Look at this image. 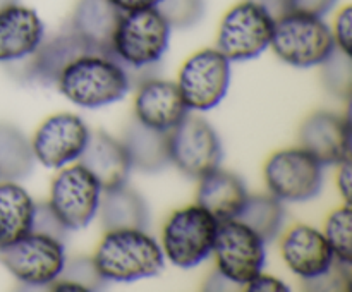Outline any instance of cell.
Here are the masks:
<instances>
[{
  "instance_id": "cell-6",
  "label": "cell",
  "mask_w": 352,
  "mask_h": 292,
  "mask_svg": "<svg viewBox=\"0 0 352 292\" xmlns=\"http://www.w3.org/2000/svg\"><path fill=\"white\" fill-rule=\"evenodd\" d=\"M325 165L302 146L274 151L263 167L265 184L282 203H306L322 192Z\"/></svg>"
},
{
  "instance_id": "cell-10",
  "label": "cell",
  "mask_w": 352,
  "mask_h": 292,
  "mask_svg": "<svg viewBox=\"0 0 352 292\" xmlns=\"http://www.w3.org/2000/svg\"><path fill=\"white\" fill-rule=\"evenodd\" d=\"M102 186L79 161L58 168L47 205L65 230H82L98 213Z\"/></svg>"
},
{
  "instance_id": "cell-11",
  "label": "cell",
  "mask_w": 352,
  "mask_h": 292,
  "mask_svg": "<svg viewBox=\"0 0 352 292\" xmlns=\"http://www.w3.org/2000/svg\"><path fill=\"white\" fill-rule=\"evenodd\" d=\"M175 85L189 110L208 112L229 91L230 60L217 48H201L182 62Z\"/></svg>"
},
{
  "instance_id": "cell-24",
  "label": "cell",
  "mask_w": 352,
  "mask_h": 292,
  "mask_svg": "<svg viewBox=\"0 0 352 292\" xmlns=\"http://www.w3.org/2000/svg\"><path fill=\"white\" fill-rule=\"evenodd\" d=\"M100 222L105 230L146 229L148 206L143 196L127 184L103 189L100 198Z\"/></svg>"
},
{
  "instance_id": "cell-36",
  "label": "cell",
  "mask_w": 352,
  "mask_h": 292,
  "mask_svg": "<svg viewBox=\"0 0 352 292\" xmlns=\"http://www.w3.org/2000/svg\"><path fill=\"white\" fill-rule=\"evenodd\" d=\"M120 12H131V10L155 9L162 0H110Z\"/></svg>"
},
{
  "instance_id": "cell-8",
  "label": "cell",
  "mask_w": 352,
  "mask_h": 292,
  "mask_svg": "<svg viewBox=\"0 0 352 292\" xmlns=\"http://www.w3.org/2000/svg\"><path fill=\"white\" fill-rule=\"evenodd\" d=\"M275 19L253 0L234 3L219 24L217 50L230 62L256 58L270 48Z\"/></svg>"
},
{
  "instance_id": "cell-5",
  "label": "cell",
  "mask_w": 352,
  "mask_h": 292,
  "mask_svg": "<svg viewBox=\"0 0 352 292\" xmlns=\"http://www.w3.org/2000/svg\"><path fill=\"white\" fill-rule=\"evenodd\" d=\"M270 47L285 64L308 69L323 64L336 50V41L323 17L289 10L275 19Z\"/></svg>"
},
{
  "instance_id": "cell-28",
  "label": "cell",
  "mask_w": 352,
  "mask_h": 292,
  "mask_svg": "<svg viewBox=\"0 0 352 292\" xmlns=\"http://www.w3.org/2000/svg\"><path fill=\"white\" fill-rule=\"evenodd\" d=\"M322 67L323 88L337 98L349 100L352 91V58L346 52L336 50L330 54Z\"/></svg>"
},
{
  "instance_id": "cell-4",
  "label": "cell",
  "mask_w": 352,
  "mask_h": 292,
  "mask_svg": "<svg viewBox=\"0 0 352 292\" xmlns=\"http://www.w3.org/2000/svg\"><path fill=\"white\" fill-rule=\"evenodd\" d=\"M219 220L192 203L174 210L162 227V253L182 270H191L212 256Z\"/></svg>"
},
{
  "instance_id": "cell-9",
  "label": "cell",
  "mask_w": 352,
  "mask_h": 292,
  "mask_svg": "<svg viewBox=\"0 0 352 292\" xmlns=\"http://www.w3.org/2000/svg\"><path fill=\"white\" fill-rule=\"evenodd\" d=\"M212 254L215 256L217 271L243 289L263 271L267 243L241 220H223L219 222Z\"/></svg>"
},
{
  "instance_id": "cell-15",
  "label": "cell",
  "mask_w": 352,
  "mask_h": 292,
  "mask_svg": "<svg viewBox=\"0 0 352 292\" xmlns=\"http://www.w3.org/2000/svg\"><path fill=\"white\" fill-rule=\"evenodd\" d=\"M86 52H95L69 27L67 31L43 38L40 47L31 57L24 60L7 64L14 78H23L24 81L38 82V85H55L62 69Z\"/></svg>"
},
{
  "instance_id": "cell-32",
  "label": "cell",
  "mask_w": 352,
  "mask_h": 292,
  "mask_svg": "<svg viewBox=\"0 0 352 292\" xmlns=\"http://www.w3.org/2000/svg\"><path fill=\"white\" fill-rule=\"evenodd\" d=\"M33 230L38 232L50 234V236L58 237V239L65 240V227L58 222L57 216L54 215V212L50 210V206L47 203H36V212H34V220H33Z\"/></svg>"
},
{
  "instance_id": "cell-30",
  "label": "cell",
  "mask_w": 352,
  "mask_h": 292,
  "mask_svg": "<svg viewBox=\"0 0 352 292\" xmlns=\"http://www.w3.org/2000/svg\"><path fill=\"white\" fill-rule=\"evenodd\" d=\"M60 278H65V280H71L74 284L81 285L85 291H100L107 284L100 277L98 271H96L91 256H79L71 261H65V267L62 270Z\"/></svg>"
},
{
  "instance_id": "cell-25",
  "label": "cell",
  "mask_w": 352,
  "mask_h": 292,
  "mask_svg": "<svg viewBox=\"0 0 352 292\" xmlns=\"http://www.w3.org/2000/svg\"><path fill=\"white\" fill-rule=\"evenodd\" d=\"M254 230L265 243H274L285 225V208L274 194H248L246 203L236 216Z\"/></svg>"
},
{
  "instance_id": "cell-16",
  "label": "cell",
  "mask_w": 352,
  "mask_h": 292,
  "mask_svg": "<svg viewBox=\"0 0 352 292\" xmlns=\"http://www.w3.org/2000/svg\"><path fill=\"white\" fill-rule=\"evenodd\" d=\"M299 146L323 165H339L351 158V124L330 110H316L299 127Z\"/></svg>"
},
{
  "instance_id": "cell-21",
  "label": "cell",
  "mask_w": 352,
  "mask_h": 292,
  "mask_svg": "<svg viewBox=\"0 0 352 292\" xmlns=\"http://www.w3.org/2000/svg\"><path fill=\"white\" fill-rule=\"evenodd\" d=\"M120 14L110 0H78L69 27L91 50L109 55Z\"/></svg>"
},
{
  "instance_id": "cell-34",
  "label": "cell",
  "mask_w": 352,
  "mask_h": 292,
  "mask_svg": "<svg viewBox=\"0 0 352 292\" xmlns=\"http://www.w3.org/2000/svg\"><path fill=\"white\" fill-rule=\"evenodd\" d=\"M337 2L339 0H291V7L292 10H302V12L323 17L332 12Z\"/></svg>"
},
{
  "instance_id": "cell-3",
  "label": "cell",
  "mask_w": 352,
  "mask_h": 292,
  "mask_svg": "<svg viewBox=\"0 0 352 292\" xmlns=\"http://www.w3.org/2000/svg\"><path fill=\"white\" fill-rule=\"evenodd\" d=\"M170 33L172 27L157 7L122 12L113 31L109 55L129 74L131 71H144L164 58Z\"/></svg>"
},
{
  "instance_id": "cell-23",
  "label": "cell",
  "mask_w": 352,
  "mask_h": 292,
  "mask_svg": "<svg viewBox=\"0 0 352 292\" xmlns=\"http://www.w3.org/2000/svg\"><path fill=\"white\" fill-rule=\"evenodd\" d=\"M36 201L17 181H0V247L33 230Z\"/></svg>"
},
{
  "instance_id": "cell-33",
  "label": "cell",
  "mask_w": 352,
  "mask_h": 292,
  "mask_svg": "<svg viewBox=\"0 0 352 292\" xmlns=\"http://www.w3.org/2000/svg\"><path fill=\"white\" fill-rule=\"evenodd\" d=\"M243 291L246 292H284L289 291V285L285 284L280 278L274 277V275H265L261 271L260 275L253 278V280L248 282L243 287Z\"/></svg>"
},
{
  "instance_id": "cell-7",
  "label": "cell",
  "mask_w": 352,
  "mask_h": 292,
  "mask_svg": "<svg viewBox=\"0 0 352 292\" xmlns=\"http://www.w3.org/2000/svg\"><path fill=\"white\" fill-rule=\"evenodd\" d=\"M67 261L64 240L31 230L9 246L0 247V263L24 285L48 287L60 277Z\"/></svg>"
},
{
  "instance_id": "cell-37",
  "label": "cell",
  "mask_w": 352,
  "mask_h": 292,
  "mask_svg": "<svg viewBox=\"0 0 352 292\" xmlns=\"http://www.w3.org/2000/svg\"><path fill=\"white\" fill-rule=\"evenodd\" d=\"M253 2L263 7L274 19H278L280 16L287 14L289 10H292L291 0H253Z\"/></svg>"
},
{
  "instance_id": "cell-14",
  "label": "cell",
  "mask_w": 352,
  "mask_h": 292,
  "mask_svg": "<svg viewBox=\"0 0 352 292\" xmlns=\"http://www.w3.org/2000/svg\"><path fill=\"white\" fill-rule=\"evenodd\" d=\"M280 256L285 267L305 282L322 277L336 263L322 230L308 223H298L285 230L280 239Z\"/></svg>"
},
{
  "instance_id": "cell-1",
  "label": "cell",
  "mask_w": 352,
  "mask_h": 292,
  "mask_svg": "<svg viewBox=\"0 0 352 292\" xmlns=\"http://www.w3.org/2000/svg\"><path fill=\"white\" fill-rule=\"evenodd\" d=\"M55 86L64 98L81 109H102L129 93L131 74L110 55L86 52L62 69Z\"/></svg>"
},
{
  "instance_id": "cell-20",
  "label": "cell",
  "mask_w": 352,
  "mask_h": 292,
  "mask_svg": "<svg viewBox=\"0 0 352 292\" xmlns=\"http://www.w3.org/2000/svg\"><path fill=\"white\" fill-rule=\"evenodd\" d=\"M196 203L219 222L236 218L248 199V189L237 174L217 167L198 179Z\"/></svg>"
},
{
  "instance_id": "cell-38",
  "label": "cell",
  "mask_w": 352,
  "mask_h": 292,
  "mask_svg": "<svg viewBox=\"0 0 352 292\" xmlns=\"http://www.w3.org/2000/svg\"><path fill=\"white\" fill-rule=\"evenodd\" d=\"M17 0H0V9H3V7L10 5V3H16Z\"/></svg>"
},
{
  "instance_id": "cell-27",
  "label": "cell",
  "mask_w": 352,
  "mask_h": 292,
  "mask_svg": "<svg viewBox=\"0 0 352 292\" xmlns=\"http://www.w3.org/2000/svg\"><path fill=\"white\" fill-rule=\"evenodd\" d=\"M323 236L333 251V256L340 263L352 261V210L351 203H344L342 206L330 212L327 216Z\"/></svg>"
},
{
  "instance_id": "cell-17",
  "label": "cell",
  "mask_w": 352,
  "mask_h": 292,
  "mask_svg": "<svg viewBox=\"0 0 352 292\" xmlns=\"http://www.w3.org/2000/svg\"><path fill=\"white\" fill-rule=\"evenodd\" d=\"M134 119L143 126L168 133L189 113L175 81L151 78L141 81L134 95Z\"/></svg>"
},
{
  "instance_id": "cell-29",
  "label": "cell",
  "mask_w": 352,
  "mask_h": 292,
  "mask_svg": "<svg viewBox=\"0 0 352 292\" xmlns=\"http://www.w3.org/2000/svg\"><path fill=\"white\" fill-rule=\"evenodd\" d=\"M157 9L172 30H186L203 19L205 0H162Z\"/></svg>"
},
{
  "instance_id": "cell-35",
  "label": "cell",
  "mask_w": 352,
  "mask_h": 292,
  "mask_svg": "<svg viewBox=\"0 0 352 292\" xmlns=\"http://www.w3.org/2000/svg\"><path fill=\"white\" fill-rule=\"evenodd\" d=\"M351 158L349 160H344L342 164H339V170H337V189H339L340 196L344 198V203H351Z\"/></svg>"
},
{
  "instance_id": "cell-2",
  "label": "cell",
  "mask_w": 352,
  "mask_h": 292,
  "mask_svg": "<svg viewBox=\"0 0 352 292\" xmlns=\"http://www.w3.org/2000/svg\"><path fill=\"white\" fill-rule=\"evenodd\" d=\"M91 260L103 280L117 284L155 277L165 263L160 243L144 229L105 230Z\"/></svg>"
},
{
  "instance_id": "cell-31",
  "label": "cell",
  "mask_w": 352,
  "mask_h": 292,
  "mask_svg": "<svg viewBox=\"0 0 352 292\" xmlns=\"http://www.w3.org/2000/svg\"><path fill=\"white\" fill-rule=\"evenodd\" d=\"M332 30L333 41H336V48L352 54V7L346 5L339 10L333 21Z\"/></svg>"
},
{
  "instance_id": "cell-12",
  "label": "cell",
  "mask_w": 352,
  "mask_h": 292,
  "mask_svg": "<svg viewBox=\"0 0 352 292\" xmlns=\"http://www.w3.org/2000/svg\"><path fill=\"white\" fill-rule=\"evenodd\" d=\"M168 155L184 175L199 179L220 167L223 150L219 134L208 120L188 115L168 131Z\"/></svg>"
},
{
  "instance_id": "cell-18",
  "label": "cell",
  "mask_w": 352,
  "mask_h": 292,
  "mask_svg": "<svg viewBox=\"0 0 352 292\" xmlns=\"http://www.w3.org/2000/svg\"><path fill=\"white\" fill-rule=\"evenodd\" d=\"M45 38V24L36 10L21 3L0 9V64L31 57Z\"/></svg>"
},
{
  "instance_id": "cell-22",
  "label": "cell",
  "mask_w": 352,
  "mask_h": 292,
  "mask_svg": "<svg viewBox=\"0 0 352 292\" xmlns=\"http://www.w3.org/2000/svg\"><path fill=\"white\" fill-rule=\"evenodd\" d=\"M122 144L127 151L133 168L146 174L160 172L170 164L168 155V133L143 126L136 119L124 129Z\"/></svg>"
},
{
  "instance_id": "cell-26",
  "label": "cell",
  "mask_w": 352,
  "mask_h": 292,
  "mask_svg": "<svg viewBox=\"0 0 352 292\" xmlns=\"http://www.w3.org/2000/svg\"><path fill=\"white\" fill-rule=\"evenodd\" d=\"M30 139L19 127L0 122V181H19L33 170Z\"/></svg>"
},
{
  "instance_id": "cell-13",
  "label": "cell",
  "mask_w": 352,
  "mask_h": 292,
  "mask_svg": "<svg viewBox=\"0 0 352 292\" xmlns=\"http://www.w3.org/2000/svg\"><path fill=\"white\" fill-rule=\"evenodd\" d=\"M91 129L82 117L58 112L47 117L31 137L34 161L47 168H62L79 160L88 144Z\"/></svg>"
},
{
  "instance_id": "cell-19",
  "label": "cell",
  "mask_w": 352,
  "mask_h": 292,
  "mask_svg": "<svg viewBox=\"0 0 352 292\" xmlns=\"http://www.w3.org/2000/svg\"><path fill=\"white\" fill-rule=\"evenodd\" d=\"M78 161L98 181L102 189L127 184L133 170L122 141L116 139L105 131L91 133Z\"/></svg>"
}]
</instances>
